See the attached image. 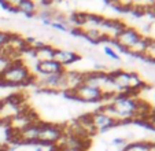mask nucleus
<instances>
[{
	"label": "nucleus",
	"instance_id": "f257e3e1",
	"mask_svg": "<svg viewBox=\"0 0 155 151\" xmlns=\"http://www.w3.org/2000/svg\"><path fill=\"white\" fill-rule=\"evenodd\" d=\"M36 74L22 61H12L0 69V87H26L35 82Z\"/></svg>",
	"mask_w": 155,
	"mask_h": 151
},
{
	"label": "nucleus",
	"instance_id": "f03ea898",
	"mask_svg": "<svg viewBox=\"0 0 155 151\" xmlns=\"http://www.w3.org/2000/svg\"><path fill=\"white\" fill-rule=\"evenodd\" d=\"M63 93L68 98L81 103H102L103 102V93L100 92V89L91 84H88V82H81L74 89L66 91Z\"/></svg>",
	"mask_w": 155,
	"mask_h": 151
},
{
	"label": "nucleus",
	"instance_id": "7ed1b4c3",
	"mask_svg": "<svg viewBox=\"0 0 155 151\" xmlns=\"http://www.w3.org/2000/svg\"><path fill=\"white\" fill-rule=\"evenodd\" d=\"M62 136H63V126L62 125L52 124V122H40L37 144L44 146V147H54L59 143Z\"/></svg>",
	"mask_w": 155,
	"mask_h": 151
},
{
	"label": "nucleus",
	"instance_id": "20e7f679",
	"mask_svg": "<svg viewBox=\"0 0 155 151\" xmlns=\"http://www.w3.org/2000/svg\"><path fill=\"white\" fill-rule=\"evenodd\" d=\"M143 33L137 29V28L133 26H124L120 32L115 35L114 40H113V44L117 47L120 51H124V52H128L132 47L135 45L141 37H143Z\"/></svg>",
	"mask_w": 155,
	"mask_h": 151
},
{
	"label": "nucleus",
	"instance_id": "39448f33",
	"mask_svg": "<svg viewBox=\"0 0 155 151\" xmlns=\"http://www.w3.org/2000/svg\"><path fill=\"white\" fill-rule=\"evenodd\" d=\"M88 118H89L91 126L95 131V133H97V132H107L118 125L111 117L107 116L100 107L97 110L92 111V113H88Z\"/></svg>",
	"mask_w": 155,
	"mask_h": 151
},
{
	"label": "nucleus",
	"instance_id": "423d86ee",
	"mask_svg": "<svg viewBox=\"0 0 155 151\" xmlns=\"http://www.w3.org/2000/svg\"><path fill=\"white\" fill-rule=\"evenodd\" d=\"M64 67L56 63L54 59L43 62H36L35 63V74L41 76V77H50V76H61L64 72Z\"/></svg>",
	"mask_w": 155,
	"mask_h": 151
},
{
	"label": "nucleus",
	"instance_id": "0eeeda50",
	"mask_svg": "<svg viewBox=\"0 0 155 151\" xmlns=\"http://www.w3.org/2000/svg\"><path fill=\"white\" fill-rule=\"evenodd\" d=\"M52 59L59 63L61 66H63L64 69L69 65H73L76 62L81 61V55L78 52H76L74 49H64V48H54Z\"/></svg>",
	"mask_w": 155,
	"mask_h": 151
},
{
	"label": "nucleus",
	"instance_id": "6e6552de",
	"mask_svg": "<svg viewBox=\"0 0 155 151\" xmlns=\"http://www.w3.org/2000/svg\"><path fill=\"white\" fill-rule=\"evenodd\" d=\"M155 144L148 140H136V142H128L122 147L121 151H154Z\"/></svg>",
	"mask_w": 155,
	"mask_h": 151
},
{
	"label": "nucleus",
	"instance_id": "1a4fd4ad",
	"mask_svg": "<svg viewBox=\"0 0 155 151\" xmlns=\"http://www.w3.org/2000/svg\"><path fill=\"white\" fill-rule=\"evenodd\" d=\"M17 14H22L28 18L35 17L36 14H38V6L35 0H22L17 10Z\"/></svg>",
	"mask_w": 155,
	"mask_h": 151
},
{
	"label": "nucleus",
	"instance_id": "9d476101",
	"mask_svg": "<svg viewBox=\"0 0 155 151\" xmlns=\"http://www.w3.org/2000/svg\"><path fill=\"white\" fill-rule=\"evenodd\" d=\"M141 59H146V61L151 62V63H155V39L147 37L146 49H144Z\"/></svg>",
	"mask_w": 155,
	"mask_h": 151
},
{
	"label": "nucleus",
	"instance_id": "9b49d317",
	"mask_svg": "<svg viewBox=\"0 0 155 151\" xmlns=\"http://www.w3.org/2000/svg\"><path fill=\"white\" fill-rule=\"evenodd\" d=\"M22 0H0V6L10 12H17Z\"/></svg>",
	"mask_w": 155,
	"mask_h": 151
},
{
	"label": "nucleus",
	"instance_id": "f8f14e48",
	"mask_svg": "<svg viewBox=\"0 0 155 151\" xmlns=\"http://www.w3.org/2000/svg\"><path fill=\"white\" fill-rule=\"evenodd\" d=\"M11 37H12V33H11V32H8V30L0 29V48L6 47L7 44L10 43Z\"/></svg>",
	"mask_w": 155,
	"mask_h": 151
},
{
	"label": "nucleus",
	"instance_id": "ddd939ff",
	"mask_svg": "<svg viewBox=\"0 0 155 151\" xmlns=\"http://www.w3.org/2000/svg\"><path fill=\"white\" fill-rule=\"evenodd\" d=\"M51 151H64V150H59L58 147H55V146H54V147H51Z\"/></svg>",
	"mask_w": 155,
	"mask_h": 151
},
{
	"label": "nucleus",
	"instance_id": "4468645a",
	"mask_svg": "<svg viewBox=\"0 0 155 151\" xmlns=\"http://www.w3.org/2000/svg\"><path fill=\"white\" fill-rule=\"evenodd\" d=\"M154 99H155V95H154Z\"/></svg>",
	"mask_w": 155,
	"mask_h": 151
},
{
	"label": "nucleus",
	"instance_id": "2eb2a0df",
	"mask_svg": "<svg viewBox=\"0 0 155 151\" xmlns=\"http://www.w3.org/2000/svg\"><path fill=\"white\" fill-rule=\"evenodd\" d=\"M154 151H155V150H154Z\"/></svg>",
	"mask_w": 155,
	"mask_h": 151
}]
</instances>
